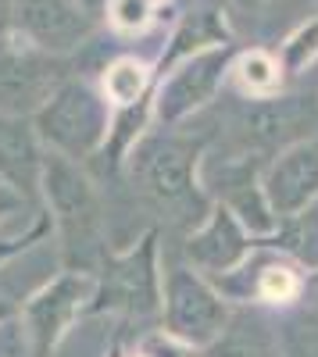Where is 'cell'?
I'll list each match as a JSON object with an SVG mask.
<instances>
[{
  "instance_id": "cell-1",
  "label": "cell",
  "mask_w": 318,
  "mask_h": 357,
  "mask_svg": "<svg viewBox=\"0 0 318 357\" xmlns=\"http://www.w3.org/2000/svg\"><path fill=\"white\" fill-rule=\"evenodd\" d=\"M43 193L47 204L61 225V236L68 250L93 247V236L100 225V204L90 186V178L79 172V165L65 154H47L43 158Z\"/></svg>"
},
{
  "instance_id": "cell-2",
  "label": "cell",
  "mask_w": 318,
  "mask_h": 357,
  "mask_svg": "<svg viewBox=\"0 0 318 357\" xmlns=\"http://www.w3.org/2000/svg\"><path fill=\"white\" fill-rule=\"evenodd\" d=\"M36 132L65 158H86L104 136V104L82 82H65L36 111Z\"/></svg>"
},
{
  "instance_id": "cell-3",
  "label": "cell",
  "mask_w": 318,
  "mask_h": 357,
  "mask_svg": "<svg viewBox=\"0 0 318 357\" xmlns=\"http://www.w3.org/2000/svg\"><path fill=\"white\" fill-rule=\"evenodd\" d=\"M57 89H61V65L57 57L33 47L0 40V114H36Z\"/></svg>"
},
{
  "instance_id": "cell-4",
  "label": "cell",
  "mask_w": 318,
  "mask_h": 357,
  "mask_svg": "<svg viewBox=\"0 0 318 357\" xmlns=\"http://www.w3.org/2000/svg\"><path fill=\"white\" fill-rule=\"evenodd\" d=\"M165 311L168 333L186 343H211L225 333V304L186 268H172L165 282Z\"/></svg>"
},
{
  "instance_id": "cell-5",
  "label": "cell",
  "mask_w": 318,
  "mask_h": 357,
  "mask_svg": "<svg viewBox=\"0 0 318 357\" xmlns=\"http://www.w3.org/2000/svg\"><path fill=\"white\" fill-rule=\"evenodd\" d=\"M15 25L33 47L57 57L86 40L90 15L79 0H15Z\"/></svg>"
},
{
  "instance_id": "cell-6",
  "label": "cell",
  "mask_w": 318,
  "mask_h": 357,
  "mask_svg": "<svg viewBox=\"0 0 318 357\" xmlns=\"http://www.w3.org/2000/svg\"><path fill=\"white\" fill-rule=\"evenodd\" d=\"M100 307H122L132 314L158 311V247L154 236H147L132 254L111 261L104 286H100Z\"/></svg>"
},
{
  "instance_id": "cell-7",
  "label": "cell",
  "mask_w": 318,
  "mask_h": 357,
  "mask_svg": "<svg viewBox=\"0 0 318 357\" xmlns=\"http://www.w3.org/2000/svg\"><path fill=\"white\" fill-rule=\"evenodd\" d=\"M318 126V97H279L254 104L243 114V136L257 146H286V143H304L308 132Z\"/></svg>"
},
{
  "instance_id": "cell-8",
  "label": "cell",
  "mask_w": 318,
  "mask_h": 357,
  "mask_svg": "<svg viewBox=\"0 0 318 357\" xmlns=\"http://www.w3.org/2000/svg\"><path fill=\"white\" fill-rule=\"evenodd\" d=\"M265 197L272 204V211L282 218L301 215L304 207L318 197V136L294 143L265 178Z\"/></svg>"
},
{
  "instance_id": "cell-9",
  "label": "cell",
  "mask_w": 318,
  "mask_h": 357,
  "mask_svg": "<svg viewBox=\"0 0 318 357\" xmlns=\"http://www.w3.org/2000/svg\"><path fill=\"white\" fill-rule=\"evenodd\" d=\"M90 293H93V282L86 275H61L43 293L33 296V304L25 307V321H29V336H33L36 357L50 354V347L61 340V333L68 329V321L75 318V311L82 307V301Z\"/></svg>"
},
{
  "instance_id": "cell-10",
  "label": "cell",
  "mask_w": 318,
  "mask_h": 357,
  "mask_svg": "<svg viewBox=\"0 0 318 357\" xmlns=\"http://www.w3.org/2000/svg\"><path fill=\"white\" fill-rule=\"evenodd\" d=\"M225 61H229L225 47H211V50L193 54L190 61L161 86L158 114L165 118V122H179V118H186L193 107H200L215 93V86L225 72Z\"/></svg>"
},
{
  "instance_id": "cell-11",
  "label": "cell",
  "mask_w": 318,
  "mask_h": 357,
  "mask_svg": "<svg viewBox=\"0 0 318 357\" xmlns=\"http://www.w3.org/2000/svg\"><path fill=\"white\" fill-rule=\"evenodd\" d=\"M0 183L22 197L43 186V154L36 129L18 114H0Z\"/></svg>"
},
{
  "instance_id": "cell-12",
  "label": "cell",
  "mask_w": 318,
  "mask_h": 357,
  "mask_svg": "<svg viewBox=\"0 0 318 357\" xmlns=\"http://www.w3.org/2000/svg\"><path fill=\"white\" fill-rule=\"evenodd\" d=\"M143 183L161 207H190L193 204V151L186 143H158L143 161Z\"/></svg>"
},
{
  "instance_id": "cell-13",
  "label": "cell",
  "mask_w": 318,
  "mask_h": 357,
  "mask_svg": "<svg viewBox=\"0 0 318 357\" xmlns=\"http://www.w3.org/2000/svg\"><path fill=\"white\" fill-rule=\"evenodd\" d=\"M247 243L240 236V225L233 218V211H215V218L200 229L190 240V257L200 268H211V272H225L243 257Z\"/></svg>"
},
{
  "instance_id": "cell-14",
  "label": "cell",
  "mask_w": 318,
  "mask_h": 357,
  "mask_svg": "<svg viewBox=\"0 0 318 357\" xmlns=\"http://www.w3.org/2000/svg\"><path fill=\"white\" fill-rule=\"evenodd\" d=\"M240 190L229 197V204H233V215H240V222L250 229V232H272L275 229V211H272V204L265 197V190H254V183H236Z\"/></svg>"
},
{
  "instance_id": "cell-15",
  "label": "cell",
  "mask_w": 318,
  "mask_h": 357,
  "mask_svg": "<svg viewBox=\"0 0 318 357\" xmlns=\"http://www.w3.org/2000/svg\"><path fill=\"white\" fill-rule=\"evenodd\" d=\"M143 86H147V72H143V65H136V61H114L104 75V89H107V97L114 104L139 100Z\"/></svg>"
},
{
  "instance_id": "cell-16",
  "label": "cell",
  "mask_w": 318,
  "mask_h": 357,
  "mask_svg": "<svg viewBox=\"0 0 318 357\" xmlns=\"http://www.w3.org/2000/svg\"><path fill=\"white\" fill-rule=\"evenodd\" d=\"M282 357H318V314H301L282 325Z\"/></svg>"
},
{
  "instance_id": "cell-17",
  "label": "cell",
  "mask_w": 318,
  "mask_h": 357,
  "mask_svg": "<svg viewBox=\"0 0 318 357\" xmlns=\"http://www.w3.org/2000/svg\"><path fill=\"white\" fill-rule=\"evenodd\" d=\"M240 79H243L247 89H272L279 82V65L272 61L268 54L254 50V54H247L240 61Z\"/></svg>"
},
{
  "instance_id": "cell-18",
  "label": "cell",
  "mask_w": 318,
  "mask_h": 357,
  "mask_svg": "<svg viewBox=\"0 0 318 357\" xmlns=\"http://www.w3.org/2000/svg\"><path fill=\"white\" fill-rule=\"evenodd\" d=\"M297 289H301V282H297V275L290 272V268H265V275H262V286H257V293L265 296V301H275V304H282V301H290V296H297Z\"/></svg>"
},
{
  "instance_id": "cell-19",
  "label": "cell",
  "mask_w": 318,
  "mask_h": 357,
  "mask_svg": "<svg viewBox=\"0 0 318 357\" xmlns=\"http://www.w3.org/2000/svg\"><path fill=\"white\" fill-rule=\"evenodd\" d=\"M286 240H290V250L301 254V261L318 264V211H308V218L286 236Z\"/></svg>"
},
{
  "instance_id": "cell-20",
  "label": "cell",
  "mask_w": 318,
  "mask_h": 357,
  "mask_svg": "<svg viewBox=\"0 0 318 357\" xmlns=\"http://www.w3.org/2000/svg\"><path fill=\"white\" fill-rule=\"evenodd\" d=\"M111 18L122 29H143L151 22V0H111Z\"/></svg>"
},
{
  "instance_id": "cell-21",
  "label": "cell",
  "mask_w": 318,
  "mask_h": 357,
  "mask_svg": "<svg viewBox=\"0 0 318 357\" xmlns=\"http://www.w3.org/2000/svg\"><path fill=\"white\" fill-rule=\"evenodd\" d=\"M11 22H15V0H0V40L11 29Z\"/></svg>"
},
{
  "instance_id": "cell-22",
  "label": "cell",
  "mask_w": 318,
  "mask_h": 357,
  "mask_svg": "<svg viewBox=\"0 0 318 357\" xmlns=\"http://www.w3.org/2000/svg\"><path fill=\"white\" fill-rule=\"evenodd\" d=\"M107 4V0H79V8L86 11V15H90V11H97V8H104Z\"/></svg>"
},
{
  "instance_id": "cell-23",
  "label": "cell",
  "mask_w": 318,
  "mask_h": 357,
  "mask_svg": "<svg viewBox=\"0 0 318 357\" xmlns=\"http://www.w3.org/2000/svg\"><path fill=\"white\" fill-rule=\"evenodd\" d=\"M8 314H11V307H8L4 301H0V318H8Z\"/></svg>"
},
{
  "instance_id": "cell-24",
  "label": "cell",
  "mask_w": 318,
  "mask_h": 357,
  "mask_svg": "<svg viewBox=\"0 0 318 357\" xmlns=\"http://www.w3.org/2000/svg\"><path fill=\"white\" fill-rule=\"evenodd\" d=\"M311 293H315V301H318V275L311 279Z\"/></svg>"
}]
</instances>
